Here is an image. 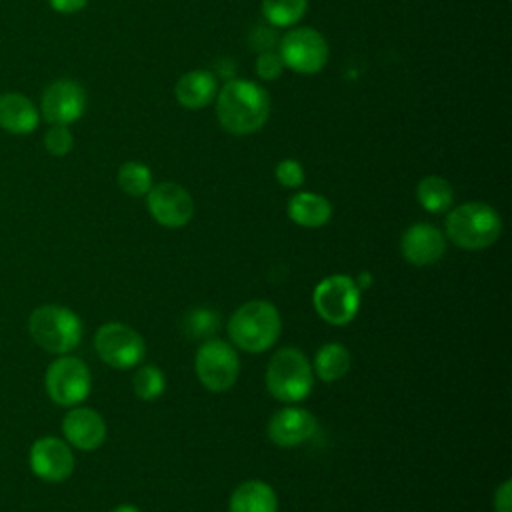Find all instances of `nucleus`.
<instances>
[{
  "label": "nucleus",
  "mask_w": 512,
  "mask_h": 512,
  "mask_svg": "<svg viewBox=\"0 0 512 512\" xmlns=\"http://www.w3.org/2000/svg\"><path fill=\"white\" fill-rule=\"evenodd\" d=\"M216 116L230 134L246 136L258 132L268 122L270 96L256 82L232 78L216 96Z\"/></svg>",
  "instance_id": "nucleus-1"
},
{
  "label": "nucleus",
  "mask_w": 512,
  "mask_h": 512,
  "mask_svg": "<svg viewBox=\"0 0 512 512\" xmlns=\"http://www.w3.org/2000/svg\"><path fill=\"white\" fill-rule=\"evenodd\" d=\"M282 320L278 308L266 300H250L236 308L228 320V336L240 350L258 354L278 340Z\"/></svg>",
  "instance_id": "nucleus-2"
},
{
  "label": "nucleus",
  "mask_w": 512,
  "mask_h": 512,
  "mask_svg": "<svg viewBox=\"0 0 512 512\" xmlns=\"http://www.w3.org/2000/svg\"><path fill=\"white\" fill-rule=\"evenodd\" d=\"M448 240L464 250H484L500 238V214L484 202H466L448 212L446 222Z\"/></svg>",
  "instance_id": "nucleus-3"
},
{
  "label": "nucleus",
  "mask_w": 512,
  "mask_h": 512,
  "mask_svg": "<svg viewBox=\"0 0 512 512\" xmlns=\"http://www.w3.org/2000/svg\"><path fill=\"white\" fill-rule=\"evenodd\" d=\"M266 388L286 404L308 398L314 388V370L306 354L292 346L276 350L266 366Z\"/></svg>",
  "instance_id": "nucleus-4"
},
{
  "label": "nucleus",
  "mask_w": 512,
  "mask_h": 512,
  "mask_svg": "<svg viewBox=\"0 0 512 512\" xmlns=\"http://www.w3.org/2000/svg\"><path fill=\"white\" fill-rule=\"evenodd\" d=\"M28 332L42 350L62 356L80 344L82 322L66 306L42 304L30 312Z\"/></svg>",
  "instance_id": "nucleus-5"
},
{
  "label": "nucleus",
  "mask_w": 512,
  "mask_h": 512,
  "mask_svg": "<svg viewBox=\"0 0 512 512\" xmlns=\"http://www.w3.org/2000/svg\"><path fill=\"white\" fill-rule=\"evenodd\" d=\"M314 310L332 326H346L360 308V288L348 274H332L320 280L312 292Z\"/></svg>",
  "instance_id": "nucleus-6"
},
{
  "label": "nucleus",
  "mask_w": 512,
  "mask_h": 512,
  "mask_svg": "<svg viewBox=\"0 0 512 512\" xmlns=\"http://www.w3.org/2000/svg\"><path fill=\"white\" fill-rule=\"evenodd\" d=\"M44 386L54 404L72 408L88 398L92 376L80 358L62 354L46 368Z\"/></svg>",
  "instance_id": "nucleus-7"
},
{
  "label": "nucleus",
  "mask_w": 512,
  "mask_h": 512,
  "mask_svg": "<svg viewBox=\"0 0 512 512\" xmlns=\"http://www.w3.org/2000/svg\"><path fill=\"white\" fill-rule=\"evenodd\" d=\"M194 370L206 390L226 392L238 378L240 360L232 344L220 338H208L196 350Z\"/></svg>",
  "instance_id": "nucleus-8"
},
{
  "label": "nucleus",
  "mask_w": 512,
  "mask_h": 512,
  "mask_svg": "<svg viewBox=\"0 0 512 512\" xmlns=\"http://www.w3.org/2000/svg\"><path fill=\"white\" fill-rule=\"evenodd\" d=\"M94 350L104 364L128 370L140 364L146 354V344L132 326L124 322H106L96 330Z\"/></svg>",
  "instance_id": "nucleus-9"
},
{
  "label": "nucleus",
  "mask_w": 512,
  "mask_h": 512,
  "mask_svg": "<svg viewBox=\"0 0 512 512\" xmlns=\"http://www.w3.org/2000/svg\"><path fill=\"white\" fill-rule=\"evenodd\" d=\"M284 66L300 74H316L326 66L328 44L314 28H296L286 32L278 42Z\"/></svg>",
  "instance_id": "nucleus-10"
},
{
  "label": "nucleus",
  "mask_w": 512,
  "mask_h": 512,
  "mask_svg": "<svg viewBox=\"0 0 512 512\" xmlns=\"http://www.w3.org/2000/svg\"><path fill=\"white\" fill-rule=\"evenodd\" d=\"M148 210L152 218L166 228H182L194 216L190 192L176 182H160L148 190Z\"/></svg>",
  "instance_id": "nucleus-11"
},
{
  "label": "nucleus",
  "mask_w": 512,
  "mask_h": 512,
  "mask_svg": "<svg viewBox=\"0 0 512 512\" xmlns=\"http://www.w3.org/2000/svg\"><path fill=\"white\" fill-rule=\"evenodd\" d=\"M86 110V90L70 78L54 80L42 94L40 112L48 124H72Z\"/></svg>",
  "instance_id": "nucleus-12"
},
{
  "label": "nucleus",
  "mask_w": 512,
  "mask_h": 512,
  "mask_svg": "<svg viewBox=\"0 0 512 512\" xmlns=\"http://www.w3.org/2000/svg\"><path fill=\"white\" fill-rule=\"evenodd\" d=\"M30 470L44 482H62L74 472V454L68 442L42 436L30 446Z\"/></svg>",
  "instance_id": "nucleus-13"
},
{
  "label": "nucleus",
  "mask_w": 512,
  "mask_h": 512,
  "mask_svg": "<svg viewBox=\"0 0 512 512\" xmlns=\"http://www.w3.org/2000/svg\"><path fill=\"white\" fill-rule=\"evenodd\" d=\"M266 432L274 444L292 448L304 444L318 432V420L300 406H286L272 414Z\"/></svg>",
  "instance_id": "nucleus-14"
},
{
  "label": "nucleus",
  "mask_w": 512,
  "mask_h": 512,
  "mask_svg": "<svg viewBox=\"0 0 512 512\" xmlns=\"http://www.w3.org/2000/svg\"><path fill=\"white\" fill-rule=\"evenodd\" d=\"M446 250V236L428 222H418L406 228L400 240V252L406 262L414 266H428L438 262Z\"/></svg>",
  "instance_id": "nucleus-15"
},
{
  "label": "nucleus",
  "mask_w": 512,
  "mask_h": 512,
  "mask_svg": "<svg viewBox=\"0 0 512 512\" xmlns=\"http://www.w3.org/2000/svg\"><path fill=\"white\" fill-rule=\"evenodd\" d=\"M62 434L78 450H96L106 440V422L92 408L72 406L62 418Z\"/></svg>",
  "instance_id": "nucleus-16"
},
{
  "label": "nucleus",
  "mask_w": 512,
  "mask_h": 512,
  "mask_svg": "<svg viewBox=\"0 0 512 512\" xmlns=\"http://www.w3.org/2000/svg\"><path fill=\"white\" fill-rule=\"evenodd\" d=\"M40 110L34 102L24 96L22 92H2L0 94V128L16 134L26 136L38 128Z\"/></svg>",
  "instance_id": "nucleus-17"
},
{
  "label": "nucleus",
  "mask_w": 512,
  "mask_h": 512,
  "mask_svg": "<svg viewBox=\"0 0 512 512\" xmlns=\"http://www.w3.org/2000/svg\"><path fill=\"white\" fill-rule=\"evenodd\" d=\"M176 100L190 110H200L208 106L218 94V78L208 70H192L180 76L174 88Z\"/></svg>",
  "instance_id": "nucleus-18"
},
{
  "label": "nucleus",
  "mask_w": 512,
  "mask_h": 512,
  "mask_svg": "<svg viewBox=\"0 0 512 512\" xmlns=\"http://www.w3.org/2000/svg\"><path fill=\"white\" fill-rule=\"evenodd\" d=\"M228 512H278V498L264 480H246L230 496Z\"/></svg>",
  "instance_id": "nucleus-19"
},
{
  "label": "nucleus",
  "mask_w": 512,
  "mask_h": 512,
  "mask_svg": "<svg viewBox=\"0 0 512 512\" xmlns=\"http://www.w3.org/2000/svg\"><path fill=\"white\" fill-rule=\"evenodd\" d=\"M332 216L330 202L314 192H298L288 202V218L304 228H320Z\"/></svg>",
  "instance_id": "nucleus-20"
},
{
  "label": "nucleus",
  "mask_w": 512,
  "mask_h": 512,
  "mask_svg": "<svg viewBox=\"0 0 512 512\" xmlns=\"http://www.w3.org/2000/svg\"><path fill=\"white\" fill-rule=\"evenodd\" d=\"M352 366V356L346 346L340 342H328L324 344L316 356H314V376H318L322 382H336L348 374Z\"/></svg>",
  "instance_id": "nucleus-21"
},
{
  "label": "nucleus",
  "mask_w": 512,
  "mask_h": 512,
  "mask_svg": "<svg viewBox=\"0 0 512 512\" xmlns=\"http://www.w3.org/2000/svg\"><path fill=\"white\" fill-rule=\"evenodd\" d=\"M416 198L428 212L440 214L452 206V186L442 176H424L416 186Z\"/></svg>",
  "instance_id": "nucleus-22"
},
{
  "label": "nucleus",
  "mask_w": 512,
  "mask_h": 512,
  "mask_svg": "<svg viewBox=\"0 0 512 512\" xmlns=\"http://www.w3.org/2000/svg\"><path fill=\"white\" fill-rule=\"evenodd\" d=\"M306 8L308 0H262V14L276 28L296 24Z\"/></svg>",
  "instance_id": "nucleus-23"
},
{
  "label": "nucleus",
  "mask_w": 512,
  "mask_h": 512,
  "mask_svg": "<svg viewBox=\"0 0 512 512\" xmlns=\"http://www.w3.org/2000/svg\"><path fill=\"white\" fill-rule=\"evenodd\" d=\"M118 186L128 196H144L152 188V172L148 166L128 160L118 170Z\"/></svg>",
  "instance_id": "nucleus-24"
},
{
  "label": "nucleus",
  "mask_w": 512,
  "mask_h": 512,
  "mask_svg": "<svg viewBox=\"0 0 512 512\" xmlns=\"http://www.w3.org/2000/svg\"><path fill=\"white\" fill-rule=\"evenodd\" d=\"M218 326H220L218 312L212 308H204V306L188 310L184 316V322H182L186 336L196 338V340L212 338L216 334Z\"/></svg>",
  "instance_id": "nucleus-25"
},
{
  "label": "nucleus",
  "mask_w": 512,
  "mask_h": 512,
  "mask_svg": "<svg viewBox=\"0 0 512 512\" xmlns=\"http://www.w3.org/2000/svg\"><path fill=\"white\" fill-rule=\"evenodd\" d=\"M132 388L140 400H146V402L156 400L158 396H162V392L166 388L164 372L154 364H144L136 370V374L132 378Z\"/></svg>",
  "instance_id": "nucleus-26"
},
{
  "label": "nucleus",
  "mask_w": 512,
  "mask_h": 512,
  "mask_svg": "<svg viewBox=\"0 0 512 512\" xmlns=\"http://www.w3.org/2000/svg\"><path fill=\"white\" fill-rule=\"evenodd\" d=\"M74 146V136L68 126L64 124H50L44 134V148L52 156H66Z\"/></svg>",
  "instance_id": "nucleus-27"
},
{
  "label": "nucleus",
  "mask_w": 512,
  "mask_h": 512,
  "mask_svg": "<svg viewBox=\"0 0 512 512\" xmlns=\"http://www.w3.org/2000/svg\"><path fill=\"white\" fill-rule=\"evenodd\" d=\"M276 180L284 186V188H298L304 182V168L298 160L286 158L282 162H278L276 166Z\"/></svg>",
  "instance_id": "nucleus-28"
},
{
  "label": "nucleus",
  "mask_w": 512,
  "mask_h": 512,
  "mask_svg": "<svg viewBox=\"0 0 512 512\" xmlns=\"http://www.w3.org/2000/svg\"><path fill=\"white\" fill-rule=\"evenodd\" d=\"M284 70V62L280 58V54L272 52H260L256 58V74L262 80H276L282 76Z\"/></svg>",
  "instance_id": "nucleus-29"
},
{
  "label": "nucleus",
  "mask_w": 512,
  "mask_h": 512,
  "mask_svg": "<svg viewBox=\"0 0 512 512\" xmlns=\"http://www.w3.org/2000/svg\"><path fill=\"white\" fill-rule=\"evenodd\" d=\"M248 42H250V48L260 54V52H272L280 42V38L274 26H256L248 34Z\"/></svg>",
  "instance_id": "nucleus-30"
},
{
  "label": "nucleus",
  "mask_w": 512,
  "mask_h": 512,
  "mask_svg": "<svg viewBox=\"0 0 512 512\" xmlns=\"http://www.w3.org/2000/svg\"><path fill=\"white\" fill-rule=\"evenodd\" d=\"M494 512H512V482L504 480L494 492Z\"/></svg>",
  "instance_id": "nucleus-31"
},
{
  "label": "nucleus",
  "mask_w": 512,
  "mask_h": 512,
  "mask_svg": "<svg viewBox=\"0 0 512 512\" xmlns=\"http://www.w3.org/2000/svg\"><path fill=\"white\" fill-rule=\"evenodd\" d=\"M48 4L54 12L74 14V12H80L88 4V0H48Z\"/></svg>",
  "instance_id": "nucleus-32"
},
{
  "label": "nucleus",
  "mask_w": 512,
  "mask_h": 512,
  "mask_svg": "<svg viewBox=\"0 0 512 512\" xmlns=\"http://www.w3.org/2000/svg\"><path fill=\"white\" fill-rule=\"evenodd\" d=\"M110 512H142V510L138 506H134V504H118Z\"/></svg>",
  "instance_id": "nucleus-33"
},
{
  "label": "nucleus",
  "mask_w": 512,
  "mask_h": 512,
  "mask_svg": "<svg viewBox=\"0 0 512 512\" xmlns=\"http://www.w3.org/2000/svg\"><path fill=\"white\" fill-rule=\"evenodd\" d=\"M370 278H372V276L364 272V274L360 276V282H356V286H358L360 290H362V288H366V286H370Z\"/></svg>",
  "instance_id": "nucleus-34"
}]
</instances>
